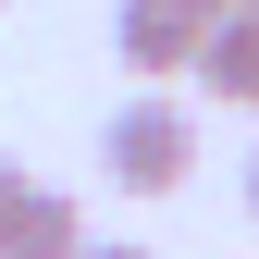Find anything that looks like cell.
<instances>
[{"instance_id": "52a82bcc", "label": "cell", "mask_w": 259, "mask_h": 259, "mask_svg": "<svg viewBox=\"0 0 259 259\" xmlns=\"http://www.w3.org/2000/svg\"><path fill=\"white\" fill-rule=\"evenodd\" d=\"M87 259H148V247H99V235H87Z\"/></svg>"}, {"instance_id": "277c9868", "label": "cell", "mask_w": 259, "mask_h": 259, "mask_svg": "<svg viewBox=\"0 0 259 259\" xmlns=\"http://www.w3.org/2000/svg\"><path fill=\"white\" fill-rule=\"evenodd\" d=\"M0 259H87V210L62 198V185H37V198H25V222H13V247Z\"/></svg>"}, {"instance_id": "8992f818", "label": "cell", "mask_w": 259, "mask_h": 259, "mask_svg": "<svg viewBox=\"0 0 259 259\" xmlns=\"http://www.w3.org/2000/svg\"><path fill=\"white\" fill-rule=\"evenodd\" d=\"M160 13H185V25H222V13H235V0H160Z\"/></svg>"}, {"instance_id": "7a4b0ae2", "label": "cell", "mask_w": 259, "mask_h": 259, "mask_svg": "<svg viewBox=\"0 0 259 259\" xmlns=\"http://www.w3.org/2000/svg\"><path fill=\"white\" fill-rule=\"evenodd\" d=\"M111 50H123V74H198V50H210V25H185V13H160V0H123L111 13Z\"/></svg>"}, {"instance_id": "ba28073f", "label": "cell", "mask_w": 259, "mask_h": 259, "mask_svg": "<svg viewBox=\"0 0 259 259\" xmlns=\"http://www.w3.org/2000/svg\"><path fill=\"white\" fill-rule=\"evenodd\" d=\"M247 222H259V148H247Z\"/></svg>"}, {"instance_id": "6da1fadb", "label": "cell", "mask_w": 259, "mask_h": 259, "mask_svg": "<svg viewBox=\"0 0 259 259\" xmlns=\"http://www.w3.org/2000/svg\"><path fill=\"white\" fill-rule=\"evenodd\" d=\"M99 173L123 198H173V185L198 173V111H185L173 87H136V99L99 123Z\"/></svg>"}, {"instance_id": "30bf717a", "label": "cell", "mask_w": 259, "mask_h": 259, "mask_svg": "<svg viewBox=\"0 0 259 259\" xmlns=\"http://www.w3.org/2000/svg\"><path fill=\"white\" fill-rule=\"evenodd\" d=\"M0 13H13V0H0Z\"/></svg>"}, {"instance_id": "5b68a950", "label": "cell", "mask_w": 259, "mask_h": 259, "mask_svg": "<svg viewBox=\"0 0 259 259\" xmlns=\"http://www.w3.org/2000/svg\"><path fill=\"white\" fill-rule=\"evenodd\" d=\"M25 198H37V173H25V160L0 148V247H13V222H25Z\"/></svg>"}, {"instance_id": "3957f363", "label": "cell", "mask_w": 259, "mask_h": 259, "mask_svg": "<svg viewBox=\"0 0 259 259\" xmlns=\"http://www.w3.org/2000/svg\"><path fill=\"white\" fill-rule=\"evenodd\" d=\"M198 87H210V99H235V111H259V13H222V25H210Z\"/></svg>"}, {"instance_id": "9c48e42d", "label": "cell", "mask_w": 259, "mask_h": 259, "mask_svg": "<svg viewBox=\"0 0 259 259\" xmlns=\"http://www.w3.org/2000/svg\"><path fill=\"white\" fill-rule=\"evenodd\" d=\"M235 13H259V0H235Z\"/></svg>"}]
</instances>
